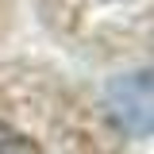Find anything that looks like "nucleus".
<instances>
[{
    "label": "nucleus",
    "instance_id": "nucleus-1",
    "mask_svg": "<svg viewBox=\"0 0 154 154\" xmlns=\"http://www.w3.org/2000/svg\"><path fill=\"white\" fill-rule=\"evenodd\" d=\"M108 108L116 112V119L127 127L131 135H150L154 119V93H150V73H131L116 77L108 85Z\"/></svg>",
    "mask_w": 154,
    "mask_h": 154
},
{
    "label": "nucleus",
    "instance_id": "nucleus-2",
    "mask_svg": "<svg viewBox=\"0 0 154 154\" xmlns=\"http://www.w3.org/2000/svg\"><path fill=\"white\" fill-rule=\"evenodd\" d=\"M0 154H38V146L27 135H19V131H12V127L0 123Z\"/></svg>",
    "mask_w": 154,
    "mask_h": 154
}]
</instances>
